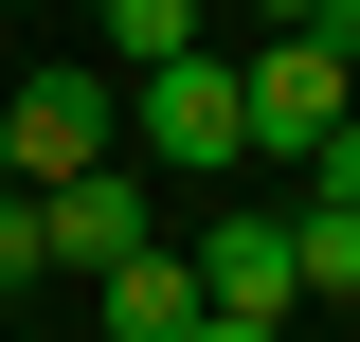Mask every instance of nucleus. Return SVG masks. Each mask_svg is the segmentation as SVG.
Listing matches in <instances>:
<instances>
[{
    "mask_svg": "<svg viewBox=\"0 0 360 342\" xmlns=\"http://www.w3.org/2000/svg\"><path fill=\"white\" fill-rule=\"evenodd\" d=\"M252 18H270V37H307V18H324V0H252Z\"/></svg>",
    "mask_w": 360,
    "mask_h": 342,
    "instance_id": "nucleus-9",
    "label": "nucleus"
},
{
    "mask_svg": "<svg viewBox=\"0 0 360 342\" xmlns=\"http://www.w3.org/2000/svg\"><path fill=\"white\" fill-rule=\"evenodd\" d=\"M90 306H108V342H198V324H217V306H198V270H180V234H144Z\"/></svg>",
    "mask_w": 360,
    "mask_h": 342,
    "instance_id": "nucleus-5",
    "label": "nucleus"
},
{
    "mask_svg": "<svg viewBox=\"0 0 360 342\" xmlns=\"http://www.w3.org/2000/svg\"><path fill=\"white\" fill-rule=\"evenodd\" d=\"M144 234H162V180H144V163H90V180L37 198V270H90V289H108Z\"/></svg>",
    "mask_w": 360,
    "mask_h": 342,
    "instance_id": "nucleus-3",
    "label": "nucleus"
},
{
    "mask_svg": "<svg viewBox=\"0 0 360 342\" xmlns=\"http://www.w3.org/2000/svg\"><path fill=\"white\" fill-rule=\"evenodd\" d=\"M0 163H18V198L127 163V72H37V90H0Z\"/></svg>",
    "mask_w": 360,
    "mask_h": 342,
    "instance_id": "nucleus-2",
    "label": "nucleus"
},
{
    "mask_svg": "<svg viewBox=\"0 0 360 342\" xmlns=\"http://www.w3.org/2000/svg\"><path fill=\"white\" fill-rule=\"evenodd\" d=\"M288 270H307V306H360V216L288 198Z\"/></svg>",
    "mask_w": 360,
    "mask_h": 342,
    "instance_id": "nucleus-6",
    "label": "nucleus"
},
{
    "mask_svg": "<svg viewBox=\"0 0 360 342\" xmlns=\"http://www.w3.org/2000/svg\"><path fill=\"white\" fill-rule=\"evenodd\" d=\"M127 163H144V180H234V163H252V127H234V54L127 72Z\"/></svg>",
    "mask_w": 360,
    "mask_h": 342,
    "instance_id": "nucleus-1",
    "label": "nucleus"
},
{
    "mask_svg": "<svg viewBox=\"0 0 360 342\" xmlns=\"http://www.w3.org/2000/svg\"><path fill=\"white\" fill-rule=\"evenodd\" d=\"M0 198H18V163H0Z\"/></svg>",
    "mask_w": 360,
    "mask_h": 342,
    "instance_id": "nucleus-11",
    "label": "nucleus"
},
{
    "mask_svg": "<svg viewBox=\"0 0 360 342\" xmlns=\"http://www.w3.org/2000/svg\"><path fill=\"white\" fill-rule=\"evenodd\" d=\"M180 270H198V306H217V324H288V306H307L288 216H198V234H180Z\"/></svg>",
    "mask_w": 360,
    "mask_h": 342,
    "instance_id": "nucleus-4",
    "label": "nucleus"
},
{
    "mask_svg": "<svg viewBox=\"0 0 360 342\" xmlns=\"http://www.w3.org/2000/svg\"><path fill=\"white\" fill-rule=\"evenodd\" d=\"M37 289V198H0V306Z\"/></svg>",
    "mask_w": 360,
    "mask_h": 342,
    "instance_id": "nucleus-8",
    "label": "nucleus"
},
{
    "mask_svg": "<svg viewBox=\"0 0 360 342\" xmlns=\"http://www.w3.org/2000/svg\"><path fill=\"white\" fill-rule=\"evenodd\" d=\"M198 54V0H108V72H180Z\"/></svg>",
    "mask_w": 360,
    "mask_h": 342,
    "instance_id": "nucleus-7",
    "label": "nucleus"
},
{
    "mask_svg": "<svg viewBox=\"0 0 360 342\" xmlns=\"http://www.w3.org/2000/svg\"><path fill=\"white\" fill-rule=\"evenodd\" d=\"M198 342H288V324H198Z\"/></svg>",
    "mask_w": 360,
    "mask_h": 342,
    "instance_id": "nucleus-10",
    "label": "nucleus"
}]
</instances>
